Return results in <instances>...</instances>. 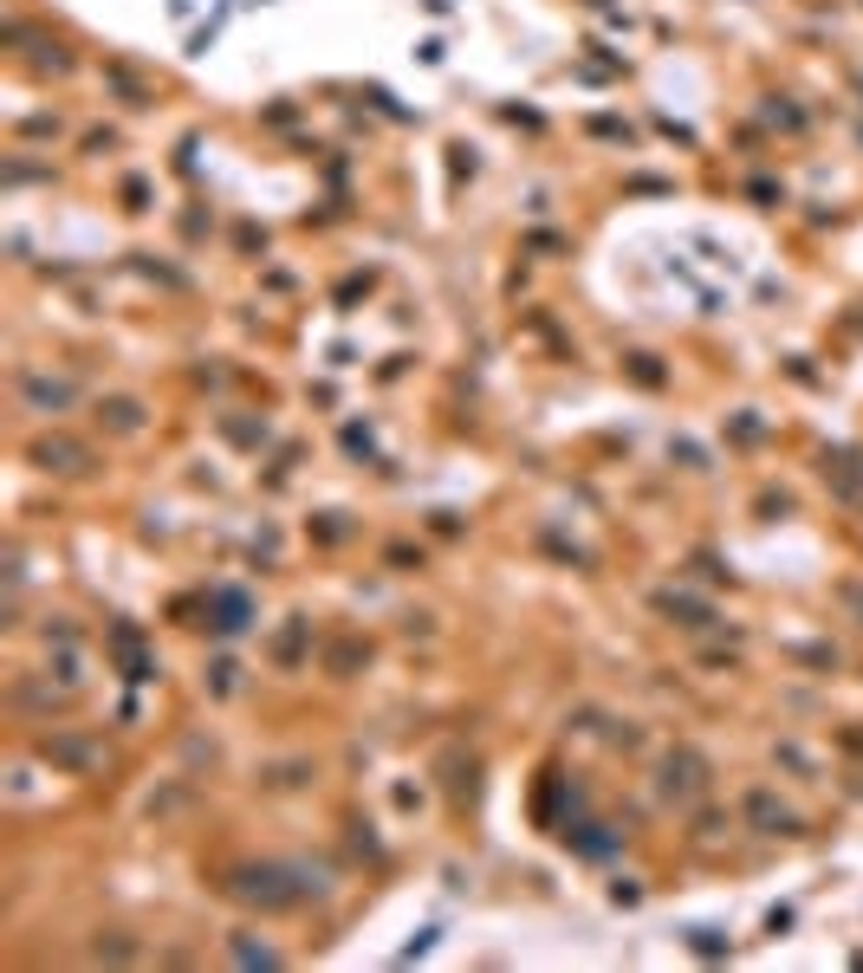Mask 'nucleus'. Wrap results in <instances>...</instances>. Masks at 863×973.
I'll return each instance as SVG.
<instances>
[{
    "instance_id": "f257e3e1",
    "label": "nucleus",
    "mask_w": 863,
    "mask_h": 973,
    "mask_svg": "<svg viewBox=\"0 0 863 973\" xmlns=\"http://www.w3.org/2000/svg\"><path fill=\"white\" fill-rule=\"evenodd\" d=\"M702 792H708V759H702L695 746H675V753L662 759V798L688 805V798H702Z\"/></svg>"
},
{
    "instance_id": "7ed1b4c3",
    "label": "nucleus",
    "mask_w": 863,
    "mask_h": 973,
    "mask_svg": "<svg viewBox=\"0 0 863 973\" xmlns=\"http://www.w3.org/2000/svg\"><path fill=\"white\" fill-rule=\"evenodd\" d=\"M39 753L46 759H65V766H92L98 759V746H85V740H39Z\"/></svg>"
},
{
    "instance_id": "f03ea898",
    "label": "nucleus",
    "mask_w": 863,
    "mask_h": 973,
    "mask_svg": "<svg viewBox=\"0 0 863 973\" xmlns=\"http://www.w3.org/2000/svg\"><path fill=\"white\" fill-rule=\"evenodd\" d=\"M746 818H753V831H766V838H799V818L759 785V792H746Z\"/></svg>"
}]
</instances>
